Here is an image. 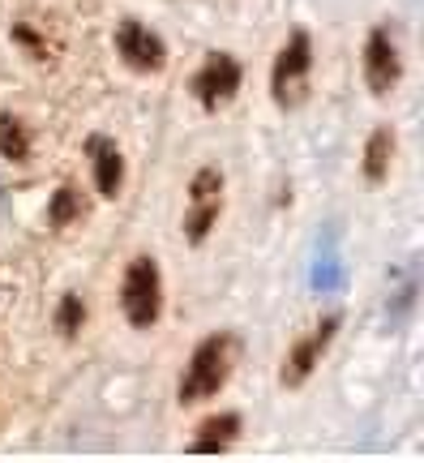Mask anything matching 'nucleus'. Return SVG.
Segmentation results:
<instances>
[{
  "mask_svg": "<svg viewBox=\"0 0 424 463\" xmlns=\"http://www.w3.org/2000/svg\"><path fill=\"white\" fill-rule=\"evenodd\" d=\"M231 364H236V335H206L193 347L189 364H184V378L176 386L180 403H206V399H214L228 386Z\"/></svg>",
  "mask_w": 424,
  "mask_h": 463,
  "instance_id": "obj_1",
  "label": "nucleus"
},
{
  "mask_svg": "<svg viewBox=\"0 0 424 463\" xmlns=\"http://www.w3.org/2000/svg\"><path fill=\"white\" fill-rule=\"evenodd\" d=\"M0 155L14 159V164L31 159V133L14 112H0Z\"/></svg>",
  "mask_w": 424,
  "mask_h": 463,
  "instance_id": "obj_13",
  "label": "nucleus"
},
{
  "mask_svg": "<svg viewBox=\"0 0 424 463\" xmlns=\"http://www.w3.org/2000/svg\"><path fill=\"white\" fill-rule=\"evenodd\" d=\"M120 309L129 317V326H137V331H150L159 322V314H164V275H159V262L150 253L133 258L129 270H125Z\"/></svg>",
  "mask_w": 424,
  "mask_h": 463,
  "instance_id": "obj_3",
  "label": "nucleus"
},
{
  "mask_svg": "<svg viewBox=\"0 0 424 463\" xmlns=\"http://www.w3.org/2000/svg\"><path fill=\"white\" fill-rule=\"evenodd\" d=\"M309 73H313V39L305 31H292V39L278 48L270 65V99L292 112L309 99Z\"/></svg>",
  "mask_w": 424,
  "mask_h": 463,
  "instance_id": "obj_2",
  "label": "nucleus"
},
{
  "mask_svg": "<svg viewBox=\"0 0 424 463\" xmlns=\"http://www.w3.org/2000/svg\"><path fill=\"white\" fill-rule=\"evenodd\" d=\"M86 155H90L99 198H120V189H125V155H120V146L112 137H103V133H90L86 137Z\"/></svg>",
  "mask_w": 424,
  "mask_h": 463,
  "instance_id": "obj_10",
  "label": "nucleus"
},
{
  "mask_svg": "<svg viewBox=\"0 0 424 463\" xmlns=\"http://www.w3.org/2000/svg\"><path fill=\"white\" fill-rule=\"evenodd\" d=\"M223 211V172L219 167H197L189 181V211H184V241L202 245Z\"/></svg>",
  "mask_w": 424,
  "mask_h": 463,
  "instance_id": "obj_4",
  "label": "nucleus"
},
{
  "mask_svg": "<svg viewBox=\"0 0 424 463\" xmlns=\"http://www.w3.org/2000/svg\"><path fill=\"white\" fill-rule=\"evenodd\" d=\"M189 90H193V99L202 103L206 112L231 103V95L240 90V65H236V56H228V52H211V56L202 61V69L193 73Z\"/></svg>",
  "mask_w": 424,
  "mask_h": 463,
  "instance_id": "obj_7",
  "label": "nucleus"
},
{
  "mask_svg": "<svg viewBox=\"0 0 424 463\" xmlns=\"http://www.w3.org/2000/svg\"><path fill=\"white\" fill-rule=\"evenodd\" d=\"M403 78V56H399V43H394L391 26H373L369 39H364V86L373 90L377 99H386Z\"/></svg>",
  "mask_w": 424,
  "mask_h": 463,
  "instance_id": "obj_5",
  "label": "nucleus"
},
{
  "mask_svg": "<svg viewBox=\"0 0 424 463\" xmlns=\"http://www.w3.org/2000/svg\"><path fill=\"white\" fill-rule=\"evenodd\" d=\"M334 331H339V314L322 317V322H317L305 339H296V344H292L287 361H283V373H278V382H283L287 391H296V386H305V382L313 378V369L322 364L326 347L334 344Z\"/></svg>",
  "mask_w": 424,
  "mask_h": 463,
  "instance_id": "obj_6",
  "label": "nucleus"
},
{
  "mask_svg": "<svg viewBox=\"0 0 424 463\" xmlns=\"http://www.w3.org/2000/svg\"><path fill=\"white\" fill-rule=\"evenodd\" d=\"M116 52L133 73H159L167 65V43L150 26H142L137 17H125L116 26Z\"/></svg>",
  "mask_w": 424,
  "mask_h": 463,
  "instance_id": "obj_8",
  "label": "nucleus"
},
{
  "mask_svg": "<svg viewBox=\"0 0 424 463\" xmlns=\"http://www.w3.org/2000/svg\"><path fill=\"white\" fill-rule=\"evenodd\" d=\"M391 159H394V129H373L369 133V146H364V176L369 184H382L386 172H391Z\"/></svg>",
  "mask_w": 424,
  "mask_h": 463,
  "instance_id": "obj_12",
  "label": "nucleus"
},
{
  "mask_svg": "<svg viewBox=\"0 0 424 463\" xmlns=\"http://www.w3.org/2000/svg\"><path fill=\"white\" fill-rule=\"evenodd\" d=\"M236 433H240V416L219 412V416H211V420H202V430H197V438L189 442V450H193V455H219V450H228L231 442H236Z\"/></svg>",
  "mask_w": 424,
  "mask_h": 463,
  "instance_id": "obj_11",
  "label": "nucleus"
},
{
  "mask_svg": "<svg viewBox=\"0 0 424 463\" xmlns=\"http://www.w3.org/2000/svg\"><path fill=\"white\" fill-rule=\"evenodd\" d=\"M82 194L73 189V184H61L56 194H52V202H48V223L52 228H69L73 219H82Z\"/></svg>",
  "mask_w": 424,
  "mask_h": 463,
  "instance_id": "obj_14",
  "label": "nucleus"
},
{
  "mask_svg": "<svg viewBox=\"0 0 424 463\" xmlns=\"http://www.w3.org/2000/svg\"><path fill=\"white\" fill-rule=\"evenodd\" d=\"M82 322H86V305H82V297L65 292V297H61V305H56V331L73 339V335L82 331Z\"/></svg>",
  "mask_w": 424,
  "mask_h": 463,
  "instance_id": "obj_15",
  "label": "nucleus"
},
{
  "mask_svg": "<svg viewBox=\"0 0 424 463\" xmlns=\"http://www.w3.org/2000/svg\"><path fill=\"white\" fill-rule=\"evenodd\" d=\"M343 283H347V262H343V249H339V228L330 223V228L317 236V249H313L309 288L317 297H339Z\"/></svg>",
  "mask_w": 424,
  "mask_h": 463,
  "instance_id": "obj_9",
  "label": "nucleus"
}]
</instances>
